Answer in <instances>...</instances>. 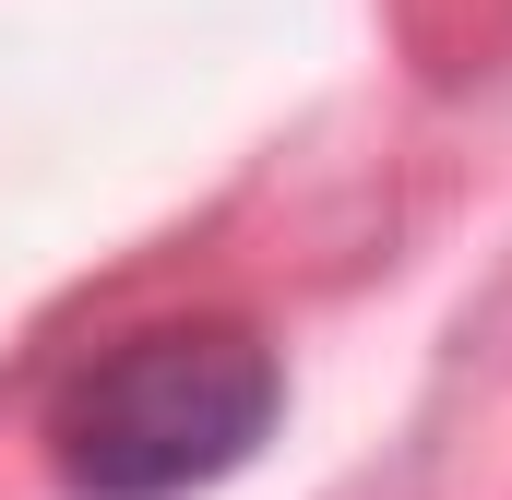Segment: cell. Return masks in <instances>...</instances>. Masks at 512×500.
Here are the masks:
<instances>
[{"mask_svg":"<svg viewBox=\"0 0 512 500\" xmlns=\"http://www.w3.org/2000/svg\"><path fill=\"white\" fill-rule=\"evenodd\" d=\"M274 405L286 370L251 322H143L48 405V465L72 500H191L262 453Z\"/></svg>","mask_w":512,"mask_h":500,"instance_id":"1","label":"cell"}]
</instances>
